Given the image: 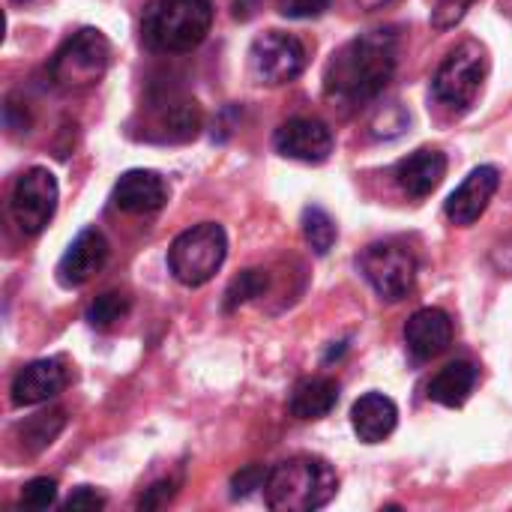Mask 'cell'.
<instances>
[{
    "label": "cell",
    "instance_id": "1",
    "mask_svg": "<svg viewBox=\"0 0 512 512\" xmlns=\"http://www.w3.org/2000/svg\"><path fill=\"white\" fill-rule=\"evenodd\" d=\"M399 63L396 30H369L345 42L327 63L324 90L330 99L345 105H360L384 93Z\"/></svg>",
    "mask_w": 512,
    "mask_h": 512
},
{
    "label": "cell",
    "instance_id": "2",
    "mask_svg": "<svg viewBox=\"0 0 512 512\" xmlns=\"http://www.w3.org/2000/svg\"><path fill=\"white\" fill-rule=\"evenodd\" d=\"M339 492V474L321 456H291L267 474V507L279 512H312L327 507Z\"/></svg>",
    "mask_w": 512,
    "mask_h": 512
},
{
    "label": "cell",
    "instance_id": "3",
    "mask_svg": "<svg viewBox=\"0 0 512 512\" xmlns=\"http://www.w3.org/2000/svg\"><path fill=\"white\" fill-rule=\"evenodd\" d=\"M210 24V0H150L141 18V39L153 51L186 54L207 39Z\"/></svg>",
    "mask_w": 512,
    "mask_h": 512
},
{
    "label": "cell",
    "instance_id": "4",
    "mask_svg": "<svg viewBox=\"0 0 512 512\" xmlns=\"http://www.w3.org/2000/svg\"><path fill=\"white\" fill-rule=\"evenodd\" d=\"M228 258V234L216 222H201L183 231L168 249V270L186 288L207 285Z\"/></svg>",
    "mask_w": 512,
    "mask_h": 512
},
{
    "label": "cell",
    "instance_id": "5",
    "mask_svg": "<svg viewBox=\"0 0 512 512\" xmlns=\"http://www.w3.org/2000/svg\"><path fill=\"white\" fill-rule=\"evenodd\" d=\"M111 63V45L102 30L84 27L72 33L51 57L48 75L63 90H81L96 84Z\"/></svg>",
    "mask_w": 512,
    "mask_h": 512
},
{
    "label": "cell",
    "instance_id": "6",
    "mask_svg": "<svg viewBox=\"0 0 512 512\" xmlns=\"http://www.w3.org/2000/svg\"><path fill=\"white\" fill-rule=\"evenodd\" d=\"M357 267L366 276V282L375 288V294L387 303L405 300L417 285V258L405 243L396 240L366 246L363 255L357 258Z\"/></svg>",
    "mask_w": 512,
    "mask_h": 512
},
{
    "label": "cell",
    "instance_id": "7",
    "mask_svg": "<svg viewBox=\"0 0 512 512\" xmlns=\"http://www.w3.org/2000/svg\"><path fill=\"white\" fill-rule=\"evenodd\" d=\"M486 78V48L474 39L453 48L432 78V93L450 108H471Z\"/></svg>",
    "mask_w": 512,
    "mask_h": 512
},
{
    "label": "cell",
    "instance_id": "8",
    "mask_svg": "<svg viewBox=\"0 0 512 512\" xmlns=\"http://www.w3.org/2000/svg\"><path fill=\"white\" fill-rule=\"evenodd\" d=\"M57 198H60L57 177L42 165L27 168L15 180L12 201H9V210H12V219H15L18 231L27 234V237H36L39 231H45V225L54 219Z\"/></svg>",
    "mask_w": 512,
    "mask_h": 512
},
{
    "label": "cell",
    "instance_id": "9",
    "mask_svg": "<svg viewBox=\"0 0 512 512\" xmlns=\"http://www.w3.org/2000/svg\"><path fill=\"white\" fill-rule=\"evenodd\" d=\"M303 69H306V48L291 33L267 30L249 48V72L258 84L279 87L300 78Z\"/></svg>",
    "mask_w": 512,
    "mask_h": 512
},
{
    "label": "cell",
    "instance_id": "10",
    "mask_svg": "<svg viewBox=\"0 0 512 512\" xmlns=\"http://www.w3.org/2000/svg\"><path fill=\"white\" fill-rule=\"evenodd\" d=\"M273 147L285 156V159H297V162H327L333 153V132L327 123L315 120V117H294L288 123H282L273 135Z\"/></svg>",
    "mask_w": 512,
    "mask_h": 512
},
{
    "label": "cell",
    "instance_id": "11",
    "mask_svg": "<svg viewBox=\"0 0 512 512\" xmlns=\"http://www.w3.org/2000/svg\"><path fill=\"white\" fill-rule=\"evenodd\" d=\"M498 186H501V171H498L495 165H480V168H474V171L462 180V186L447 198V204H444L447 219H450L453 225H459V228L474 225V222L489 210V201L495 198Z\"/></svg>",
    "mask_w": 512,
    "mask_h": 512
},
{
    "label": "cell",
    "instance_id": "12",
    "mask_svg": "<svg viewBox=\"0 0 512 512\" xmlns=\"http://www.w3.org/2000/svg\"><path fill=\"white\" fill-rule=\"evenodd\" d=\"M69 384V372L66 363L60 357H45V360H33L24 369H18V375L12 378V405L18 408H33L42 402H51L54 396H60Z\"/></svg>",
    "mask_w": 512,
    "mask_h": 512
},
{
    "label": "cell",
    "instance_id": "13",
    "mask_svg": "<svg viewBox=\"0 0 512 512\" xmlns=\"http://www.w3.org/2000/svg\"><path fill=\"white\" fill-rule=\"evenodd\" d=\"M105 261H108V240L96 228H84L60 258L57 282L63 288H81L105 267Z\"/></svg>",
    "mask_w": 512,
    "mask_h": 512
},
{
    "label": "cell",
    "instance_id": "14",
    "mask_svg": "<svg viewBox=\"0 0 512 512\" xmlns=\"http://www.w3.org/2000/svg\"><path fill=\"white\" fill-rule=\"evenodd\" d=\"M453 342V321L444 309L426 306L414 312L405 324V345L417 363H426L438 354H444Z\"/></svg>",
    "mask_w": 512,
    "mask_h": 512
},
{
    "label": "cell",
    "instance_id": "15",
    "mask_svg": "<svg viewBox=\"0 0 512 512\" xmlns=\"http://www.w3.org/2000/svg\"><path fill=\"white\" fill-rule=\"evenodd\" d=\"M111 198H114V207H117V210L144 216V213H156V210L165 207V201H168V186H165V180H162L156 171L135 168V171H126V174L117 180Z\"/></svg>",
    "mask_w": 512,
    "mask_h": 512
},
{
    "label": "cell",
    "instance_id": "16",
    "mask_svg": "<svg viewBox=\"0 0 512 512\" xmlns=\"http://www.w3.org/2000/svg\"><path fill=\"white\" fill-rule=\"evenodd\" d=\"M447 177V156L435 147H420L396 165V183L411 198L432 195Z\"/></svg>",
    "mask_w": 512,
    "mask_h": 512
},
{
    "label": "cell",
    "instance_id": "17",
    "mask_svg": "<svg viewBox=\"0 0 512 512\" xmlns=\"http://www.w3.org/2000/svg\"><path fill=\"white\" fill-rule=\"evenodd\" d=\"M399 408L384 393H366L351 408V426L363 444H381L396 432Z\"/></svg>",
    "mask_w": 512,
    "mask_h": 512
},
{
    "label": "cell",
    "instance_id": "18",
    "mask_svg": "<svg viewBox=\"0 0 512 512\" xmlns=\"http://www.w3.org/2000/svg\"><path fill=\"white\" fill-rule=\"evenodd\" d=\"M477 378L480 369L471 360H453L429 381V399L444 408H462L471 399Z\"/></svg>",
    "mask_w": 512,
    "mask_h": 512
},
{
    "label": "cell",
    "instance_id": "19",
    "mask_svg": "<svg viewBox=\"0 0 512 512\" xmlns=\"http://www.w3.org/2000/svg\"><path fill=\"white\" fill-rule=\"evenodd\" d=\"M339 402V384L330 378H303L294 384L288 408L297 420H321Z\"/></svg>",
    "mask_w": 512,
    "mask_h": 512
},
{
    "label": "cell",
    "instance_id": "20",
    "mask_svg": "<svg viewBox=\"0 0 512 512\" xmlns=\"http://www.w3.org/2000/svg\"><path fill=\"white\" fill-rule=\"evenodd\" d=\"M66 426V411H42V414H33L27 417L21 426H18V438H21V447L27 453H42L45 447L54 444V438L60 435V429Z\"/></svg>",
    "mask_w": 512,
    "mask_h": 512
},
{
    "label": "cell",
    "instance_id": "21",
    "mask_svg": "<svg viewBox=\"0 0 512 512\" xmlns=\"http://www.w3.org/2000/svg\"><path fill=\"white\" fill-rule=\"evenodd\" d=\"M201 123H204L201 108L183 99V102L168 105V111L162 114V135L168 141H192L201 132Z\"/></svg>",
    "mask_w": 512,
    "mask_h": 512
},
{
    "label": "cell",
    "instance_id": "22",
    "mask_svg": "<svg viewBox=\"0 0 512 512\" xmlns=\"http://www.w3.org/2000/svg\"><path fill=\"white\" fill-rule=\"evenodd\" d=\"M303 237L312 246V252L318 258H324L336 246V237H339L333 216L324 207H306L303 210Z\"/></svg>",
    "mask_w": 512,
    "mask_h": 512
},
{
    "label": "cell",
    "instance_id": "23",
    "mask_svg": "<svg viewBox=\"0 0 512 512\" xmlns=\"http://www.w3.org/2000/svg\"><path fill=\"white\" fill-rule=\"evenodd\" d=\"M132 309V300L120 291H108V294H99L90 306H87V324L93 330H111L114 324H120Z\"/></svg>",
    "mask_w": 512,
    "mask_h": 512
},
{
    "label": "cell",
    "instance_id": "24",
    "mask_svg": "<svg viewBox=\"0 0 512 512\" xmlns=\"http://www.w3.org/2000/svg\"><path fill=\"white\" fill-rule=\"evenodd\" d=\"M270 288V276L267 270H243L240 276L231 279L228 291H225V312H234L240 309L243 303L255 300V297H264V291Z\"/></svg>",
    "mask_w": 512,
    "mask_h": 512
},
{
    "label": "cell",
    "instance_id": "25",
    "mask_svg": "<svg viewBox=\"0 0 512 512\" xmlns=\"http://www.w3.org/2000/svg\"><path fill=\"white\" fill-rule=\"evenodd\" d=\"M57 501V483L51 477H36L24 483L21 489V507L24 510H48Z\"/></svg>",
    "mask_w": 512,
    "mask_h": 512
},
{
    "label": "cell",
    "instance_id": "26",
    "mask_svg": "<svg viewBox=\"0 0 512 512\" xmlns=\"http://www.w3.org/2000/svg\"><path fill=\"white\" fill-rule=\"evenodd\" d=\"M267 474H270V471H264L261 465L243 468V471L234 474V480H231V498H249L255 489H264V486H267Z\"/></svg>",
    "mask_w": 512,
    "mask_h": 512
},
{
    "label": "cell",
    "instance_id": "27",
    "mask_svg": "<svg viewBox=\"0 0 512 512\" xmlns=\"http://www.w3.org/2000/svg\"><path fill=\"white\" fill-rule=\"evenodd\" d=\"M333 0H276V9L285 15V18H297V21H306V18H318L330 9Z\"/></svg>",
    "mask_w": 512,
    "mask_h": 512
},
{
    "label": "cell",
    "instance_id": "28",
    "mask_svg": "<svg viewBox=\"0 0 512 512\" xmlns=\"http://www.w3.org/2000/svg\"><path fill=\"white\" fill-rule=\"evenodd\" d=\"M177 486H180L177 480H159V483H153L141 495L138 510H162V507H168L174 501V495H177Z\"/></svg>",
    "mask_w": 512,
    "mask_h": 512
},
{
    "label": "cell",
    "instance_id": "29",
    "mask_svg": "<svg viewBox=\"0 0 512 512\" xmlns=\"http://www.w3.org/2000/svg\"><path fill=\"white\" fill-rule=\"evenodd\" d=\"M471 3H474V0H438V3H435V9H432V21H435V27L447 30V27L459 24Z\"/></svg>",
    "mask_w": 512,
    "mask_h": 512
},
{
    "label": "cell",
    "instance_id": "30",
    "mask_svg": "<svg viewBox=\"0 0 512 512\" xmlns=\"http://www.w3.org/2000/svg\"><path fill=\"white\" fill-rule=\"evenodd\" d=\"M105 507V498L96 492V489H90V486H81V489H75L69 498H66V504H63V510L66 512H96Z\"/></svg>",
    "mask_w": 512,
    "mask_h": 512
},
{
    "label": "cell",
    "instance_id": "31",
    "mask_svg": "<svg viewBox=\"0 0 512 512\" xmlns=\"http://www.w3.org/2000/svg\"><path fill=\"white\" fill-rule=\"evenodd\" d=\"M366 12H375V9H381V6H390V3H396V0H357Z\"/></svg>",
    "mask_w": 512,
    "mask_h": 512
}]
</instances>
